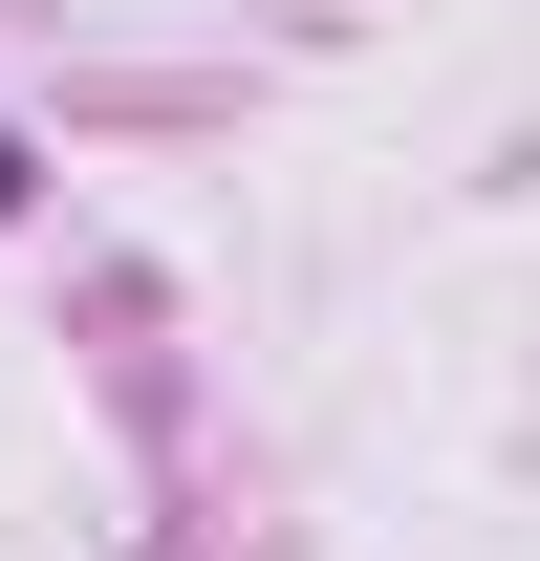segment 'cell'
<instances>
[{"label":"cell","instance_id":"1","mask_svg":"<svg viewBox=\"0 0 540 561\" xmlns=\"http://www.w3.org/2000/svg\"><path fill=\"white\" fill-rule=\"evenodd\" d=\"M0 216H22V151H0Z\"/></svg>","mask_w":540,"mask_h":561}]
</instances>
